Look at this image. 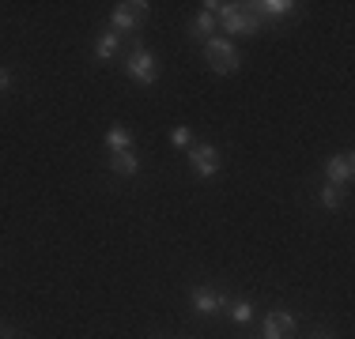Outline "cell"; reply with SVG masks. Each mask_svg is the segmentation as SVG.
I'll return each mask as SVG.
<instances>
[{"mask_svg":"<svg viewBox=\"0 0 355 339\" xmlns=\"http://www.w3.org/2000/svg\"><path fill=\"white\" fill-rule=\"evenodd\" d=\"M125 75L132 83H155L159 80V61L140 46V38H132V53L125 57Z\"/></svg>","mask_w":355,"mask_h":339,"instance_id":"6da1fadb","label":"cell"},{"mask_svg":"<svg viewBox=\"0 0 355 339\" xmlns=\"http://www.w3.org/2000/svg\"><path fill=\"white\" fill-rule=\"evenodd\" d=\"M110 170H114V174H121V177H132L140 170V163H137V155H132V151H121V155H110Z\"/></svg>","mask_w":355,"mask_h":339,"instance_id":"8fae6325","label":"cell"},{"mask_svg":"<svg viewBox=\"0 0 355 339\" xmlns=\"http://www.w3.org/2000/svg\"><path fill=\"white\" fill-rule=\"evenodd\" d=\"M216 27H219V23H216V15L208 12V8H200V12L193 15V23H189V38H197L200 46H205L208 38H216Z\"/></svg>","mask_w":355,"mask_h":339,"instance_id":"9c48e42d","label":"cell"},{"mask_svg":"<svg viewBox=\"0 0 355 339\" xmlns=\"http://www.w3.org/2000/svg\"><path fill=\"white\" fill-rule=\"evenodd\" d=\"M4 91H12V72H8V68H0V95H4Z\"/></svg>","mask_w":355,"mask_h":339,"instance_id":"e0dca14e","label":"cell"},{"mask_svg":"<svg viewBox=\"0 0 355 339\" xmlns=\"http://www.w3.org/2000/svg\"><path fill=\"white\" fill-rule=\"evenodd\" d=\"M295 336V317L287 309H272L265 317V339H291Z\"/></svg>","mask_w":355,"mask_h":339,"instance_id":"ba28073f","label":"cell"},{"mask_svg":"<svg viewBox=\"0 0 355 339\" xmlns=\"http://www.w3.org/2000/svg\"><path fill=\"white\" fill-rule=\"evenodd\" d=\"M242 8H250L261 19H287V15L299 12V4H291V0H257V4H242Z\"/></svg>","mask_w":355,"mask_h":339,"instance_id":"52a82bcc","label":"cell"},{"mask_svg":"<svg viewBox=\"0 0 355 339\" xmlns=\"http://www.w3.org/2000/svg\"><path fill=\"white\" fill-rule=\"evenodd\" d=\"M148 15V4L144 0H132V4H117L114 15H110V30L114 34H129V30H140V19Z\"/></svg>","mask_w":355,"mask_h":339,"instance_id":"3957f363","label":"cell"},{"mask_svg":"<svg viewBox=\"0 0 355 339\" xmlns=\"http://www.w3.org/2000/svg\"><path fill=\"white\" fill-rule=\"evenodd\" d=\"M106 147H110V155H121V151H132V136L125 125H110V132H106Z\"/></svg>","mask_w":355,"mask_h":339,"instance_id":"30bf717a","label":"cell"},{"mask_svg":"<svg viewBox=\"0 0 355 339\" xmlns=\"http://www.w3.org/2000/svg\"><path fill=\"white\" fill-rule=\"evenodd\" d=\"M352 174H355V163H352V151H340V155H333L325 163V177H329V185H348L352 181Z\"/></svg>","mask_w":355,"mask_h":339,"instance_id":"8992f818","label":"cell"},{"mask_svg":"<svg viewBox=\"0 0 355 339\" xmlns=\"http://www.w3.org/2000/svg\"><path fill=\"white\" fill-rule=\"evenodd\" d=\"M227 305H231L227 294H216V291H208V286H193V309H197L200 317H219Z\"/></svg>","mask_w":355,"mask_h":339,"instance_id":"5b68a950","label":"cell"},{"mask_svg":"<svg viewBox=\"0 0 355 339\" xmlns=\"http://www.w3.org/2000/svg\"><path fill=\"white\" fill-rule=\"evenodd\" d=\"M219 147H212V143H193L189 147V166L197 177H216L219 174Z\"/></svg>","mask_w":355,"mask_h":339,"instance_id":"277c9868","label":"cell"},{"mask_svg":"<svg viewBox=\"0 0 355 339\" xmlns=\"http://www.w3.org/2000/svg\"><path fill=\"white\" fill-rule=\"evenodd\" d=\"M117 46H121V34L103 30V34H98V46H95V57H98V61H110V57L117 53Z\"/></svg>","mask_w":355,"mask_h":339,"instance_id":"7c38bea8","label":"cell"},{"mask_svg":"<svg viewBox=\"0 0 355 339\" xmlns=\"http://www.w3.org/2000/svg\"><path fill=\"white\" fill-rule=\"evenodd\" d=\"M205 57H208V64H212V72H219V75L239 72V64H242L234 42H227V38H208L205 42Z\"/></svg>","mask_w":355,"mask_h":339,"instance_id":"7a4b0ae2","label":"cell"},{"mask_svg":"<svg viewBox=\"0 0 355 339\" xmlns=\"http://www.w3.org/2000/svg\"><path fill=\"white\" fill-rule=\"evenodd\" d=\"M318 200H321V208H329V211H336L344 203V189H336V185H325V189L318 192Z\"/></svg>","mask_w":355,"mask_h":339,"instance_id":"4fadbf2b","label":"cell"},{"mask_svg":"<svg viewBox=\"0 0 355 339\" xmlns=\"http://www.w3.org/2000/svg\"><path fill=\"white\" fill-rule=\"evenodd\" d=\"M227 313H231V320H234V324H246V320L253 317V305H250L246 298H239V302H231V305H227Z\"/></svg>","mask_w":355,"mask_h":339,"instance_id":"5bb4252c","label":"cell"},{"mask_svg":"<svg viewBox=\"0 0 355 339\" xmlns=\"http://www.w3.org/2000/svg\"><path fill=\"white\" fill-rule=\"evenodd\" d=\"M314 339H333V336H329V332H318V336H314Z\"/></svg>","mask_w":355,"mask_h":339,"instance_id":"ac0fdd59","label":"cell"},{"mask_svg":"<svg viewBox=\"0 0 355 339\" xmlns=\"http://www.w3.org/2000/svg\"><path fill=\"white\" fill-rule=\"evenodd\" d=\"M239 8H242V4H239ZM261 23H265L261 15H253L250 8H242V34H257V30H261Z\"/></svg>","mask_w":355,"mask_h":339,"instance_id":"9a60e30c","label":"cell"},{"mask_svg":"<svg viewBox=\"0 0 355 339\" xmlns=\"http://www.w3.org/2000/svg\"><path fill=\"white\" fill-rule=\"evenodd\" d=\"M171 143L174 147H193V132L185 129V125H178V129L171 132Z\"/></svg>","mask_w":355,"mask_h":339,"instance_id":"2e32d148","label":"cell"}]
</instances>
